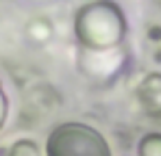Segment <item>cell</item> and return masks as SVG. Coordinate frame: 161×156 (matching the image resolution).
<instances>
[{
  "label": "cell",
  "instance_id": "cell-5",
  "mask_svg": "<svg viewBox=\"0 0 161 156\" xmlns=\"http://www.w3.org/2000/svg\"><path fill=\"white\" fill-rule=\"evenodd\" d=\"M4 119H7V96H4L2 85H0V128H2Z\"/></svg>",
  "mask_w": 161,
  "mask_h": 156
},
{
  "label": "cell",
  "instance_id": "cell-3",
  "mask_svg": "<svg viewBox=\"0 0 161 156\" xmlns=\"http://www.w3.org/2000/svg\"><path fill=\"white\" fill-rule=\"evenodd\" d=\"M142 156H161V134H148L142 145H139Z\"/></svg>",
  "mask_w": 161,
  "mask_h": 156
},
{
  "label": "cell",
  "instance_id": "cell-4",
  "mask_svg": "<svg viewBox=\"0 0 161 156\" xmlns=\"http://www.w3.org/2000/svg\"><path fill=\"white\" fill-rule=\"evenodd\" d=\"M11 156H39V154H37V148H35L31 141H20V143L13 148Z\"/></svg>",
  "mask_w": 161,
  "mask_h": 156
},
{
  "label": "cell",
  "instance_id": "cell-2",
  "mask_svg": "<svg viewBox=\"0 0 161 156\" xmlns=\"http://www.w3.org/2000/svg\"><path fill=\"white\" fill-rule=\"evenodd\" d=\"M79 35L89 46H111L120 39L122 22L118 11L111 4H94L87 7L79 18Z\"/></svg>",
  "mask_w": 161,
  "mask_h": 156
},
{
  "label": "cell",
  "instance_id": "cell-1",
  "mask_svg": "<svg viewBox=\"0 0 161 156\" xmlns=\"http://www.w3.org/2000/svg\"><path fill=\"white\" fill-rule=\"evenodd\" d=\"M48 156H111L107 141L98 130L85 124H63L48 137Z\"/></svg>",
  "mask_w": 161,
  "mask_h": 156
}]
</instances>
